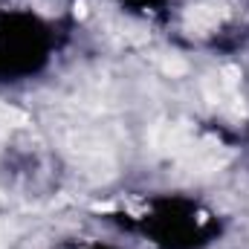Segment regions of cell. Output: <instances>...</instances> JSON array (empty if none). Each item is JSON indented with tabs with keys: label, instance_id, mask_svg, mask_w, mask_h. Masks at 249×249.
<instances>
[{
	"label": "cell",
	"instance_id": "6da1fadb",
	"mask_svg": "<svg viewBox=\"0 0 249 249\" xmlns=\"http://www.w3.org/2000/svg\"><path fill=\"white\" fill-rule=\"evenodd\" d=\"M217 20H220V12H217L214 6H194V9L186 15L188 29L197 32V35H206L209 29H214Z\"/></svg>",
	"mask_w": 249,
	"mask_h": 249
},
{
	"label": "cell",
	"instance_id": "7a4b0ae2",
	"mask_svg": "<svg viewBox=\"0 0 249 249\" xmlns=\"http://www.w3.org/2000/svg\"><path fill=\"white\" fill-rule=\"evenodd\" d=\"M162 67H165V72H171V75H177V72H183V70H186V61H180L177 55H171V58H168V61L162 64Z\"/></svg>",
	"mask_w": 249,
	"mask_h": 249
}]
</instances>
